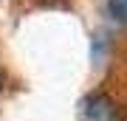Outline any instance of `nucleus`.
Here are the masks:
<instances>
[{
	"label": "nucleus",
	"instance_id": "obj_1",
	"mask_svg": "<svg viewBox=\"0 0 127 121\" xmlns=\"http://www.w3.org/2000/svg\"><path fill=\"white\" fill-rule=\"evenodd\" d=\"M82 121H124V113L107 93H93L82 101Z\"/></svg>",
	"mask_w": 127,
	"mask_h": 121
},
{
	"label": "nucleus",
	"instance_id": "obj_3",
	"mask_svg": "<svg viewBox=\"0 0 127 121\" xmlns=\"http://www.w3.org/2000/svg\"><path fill=\"white\" fill-rule=\"evenodd\" d=\"M0 90H3V73H0Z\"/></svg>",
	"mask_w": 127,
	"mask_h": 121
},
{
	"label": "nucleus",
	"instance_id": "obj_2",
	"mask_svg": "<svg viewBox=\"0 0 127 121\" xmlns=\"http://www.w3.org/2000/svg\"><path fill=\"white\" fill-rule=\"evenodd\" d=\"M110 14L116 20L127 23V0H110Z\"/></svg>",
	"mask_w": 127,
	"mask_h": 121
}]
</instances>
